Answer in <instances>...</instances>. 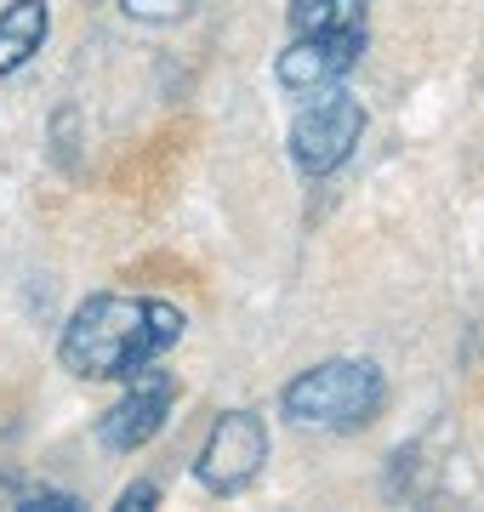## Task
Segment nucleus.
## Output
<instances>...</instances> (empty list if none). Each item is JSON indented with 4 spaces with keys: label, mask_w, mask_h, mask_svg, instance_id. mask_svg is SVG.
<instances>
[{
    "label": "nucleus",
    "mask_w": 484,
    "mask_h": 512,
    "mask_svg": "<svg viewBox=\"0 0 484 512\" xmlns=\"http://www.w3.org/2000/svg\"><path fill=\"white\" fill-rule=\"evenodd\" d=\"M183 325V313L154 296H86L63 325L57 359L80 382H126L131 370L166 359Z\"/></svg>",
    "instance_id": "1"
},
{
    "label": "nucleus",
    "mask_w": 484,
    "mask_h": 512,
    "mask_svg": "<svg viewBox=\"0 0 484 512\" xmlns=\"http://www.w3.org/2000/svg\"><path fill=\"white\" fill-rule=\"evenodd\" d=\"M388 382L371 359H325V365L291 376L280 393L285 421L319 427V433H359L365 421L382 416Z\"/></svg>",
    "instance_id": "2"
},
{
    "label": "nucleus",
    "mask_w": 484,
    "mask_h": 512,
    "mask_svg": "<svg viewBox=\"0 0 484 512\" xmlns=\"http://www.w3.org/2000/svg\"><path fill=\"white\" fill-rule=\"evenodd\" d=\"M365 137V109L359 97H348L342 86L314 92V103L291 120V160L302 177H331L336 165H348V154Z\"/></svg>",
    "instance_id": "3"
},
{
    "label": "nucleus",
    "mask_w": 484,
    "mask_h": 512,
    "mask_svg": "<svg viewBox=\"0 0 484 512\" xmlns=\"http://www.w3.org/2000/svg\"><path fill=\"white\" fill-rule=\"evenodd\" d=\"M262 461H268V427H262V416L257 410H223V416L211 421V433H205L194 473H200L205 490L240 495L262 473Z\"/></svg>",
    "instance_id": "4"
},
{
    "label": "nucleus",
    "mask_w": 484,
    "mask_h": 512,
    "mask_svg": "<svg viewBox=\"0 0 484 512\" xmlns=\"http://www.w3.org/2000/svg\"><path fill=\"white\" fill-rule=\"evenodd\" d=\"M171 399H177V382H171V370H160V359H154V365H143V370H131V376H126V399H120L109 416L97 421V439H103V450H114V456L143 450V444L166 427Z\"/></svg>",
    "instance_id": "5"
},
{
    "label": "nucleus",
    "mask_w": 484,
    "mask_h": 512,
    "mask_svg": "<svg viewBox=\"0 0 484 512\" xmlns=\"http://www.w3.org/2000/svg\"><path fill=\"white\" fill-rule=\"evenodd\" d=\"M359 52H365V35H291V46L274 57V80L291 97H314L325 86H342Z\"/></svg>",
    "instance_id": "6"
},
{
    "label": "nucleus",
    "mask_w": 484,
    "mask_h": 512,
    "mask_svg": "<svg viewBox=\"0 0 484 512\" xmlns=\"http://www.w3.org/2000/svg\"><path fill=\"white\" fill-rule=\"evenodd\" d=\"M46 29H52L46 0H12V6L0 12V80L18 74L23 63L46 46Z\"/></svg>",
    "instance_id": "7"
},
{
    "label": "nucleus",
    "mask_w": 484,
    "mask_h": 512,
    "mask_svg": "<svg viewBox=\"0 0 484 512\" xmlns=\"http://www.w3.org/2000/svg\"><path fill=\"white\" fill-rule=\"evenodd\" d=\"M291 35H365V0H291Z\"/></svg>",
    "instance_id": "8"
},
{
    "label": "nucleus",
    "mask_w": 484,
    "mask_h": 512,
    "mask_svg": "<svg viewBox=\"0 0 484 512\" xmlns=\"http://www.w3.org/2000/svg\"><path fill=\"white\" fill-rule=\"evenodd\" d=\"M120 12L137 23H177L194 12V0H120Z\"/></svg>",
    "instance_id": "9"
},
{
    "label": "nucleus",
    "mask_w": 484,
    "mask_h": 512,
    "mask_svg": "<svg viewBox=\"0 0 484 512\" xmlns=\"http://www.w3.org/2000/svg\"><path fill=\"white\" fill-rule=\"evenodd\" d=\"M154 501H160L154 484H131V490H120V512H149Z\"/></svg>",
    "instance_id": "10"
}]
</instances>
